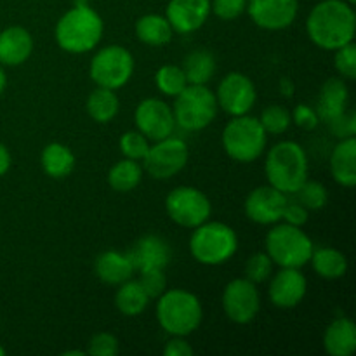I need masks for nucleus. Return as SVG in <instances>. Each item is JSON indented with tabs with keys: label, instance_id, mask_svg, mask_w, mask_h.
Masks as SVG:
<instances>
[{
	"label": "nucleus",
	"instance_id": "f257e3e1",
	"mask_svg": "<svg viewBox=\"0 0 356 356\" xmlns=\"http://www.w3.org/2000/svg\"><path fill=\"white\" fill-rule=\"evenodd\" d=\"M306 31L315 45L337 51L355 38L356 14L346 0H322L306 19Z\"/></svg>",
	"mask_w": 356,
	"mask_h": 356
},
{
	"label": "nucleus",
	"instance_id": "f03ea898",
	"mask_svg": "<svg viewBox=\"0 0 356 356\" xmlns=\"http://www.w3.org/2000/svg\"><path fill=\"white\" fill-rule=\"evenodd\" d=\"M103 37V19L90 6H73L56 24V42L72 54L89 52Z\"/></svg>",
	"mask_w": 356,
	"mask_h": 356
},
{
	"label": "nucleus",
	"instance_id": "7ed1b4c3",
	"mask_svg": "<svg viewBox=\"0 0 356 356\" xmlns=\"http://www.w3.org/2000/svg\"><path fill=\"white\" fill-rule=\"evenodd\" d=\"M264 170L271 186L285 195L296 193L308 179V156L298 143L282 141L268 152Z\"/></svg>",
	"mask_w": 356,
	"mask_h": 356
},
{
	"label": "nucleus",
	"instance_id": "20e7f679",
	"mask_svg": "<svg viewBox=\"0 0 356 356\" xmlns=\"http://www.w3.org/2000/svg\"><path fill=\"white\" fill-rule=\"evenodd\" d=\"M202 318H204V309L197 296L191 292L174 289L159 296L156 320L170 336H190L200 327Z\"/></svg>",
	"mask_w": 356,
	"mask_h": 356
},
{
	"label": "nucleus",
	"instance_id": "39448f33",
	"mask_svg": "<svg viewBox=\"0 0 356 356\" xmlns=\"http://www.w3.org/2000/svg\"><path fill=\"white\" fill-rule=\"evenodd\" d=\"M238 238L232 226L218 221H205L197 226L190 238L191 256L205 266H218L235 256Z\"/></svg>",
	"mask_w": 356,
	"mask_h": 356
},
{
	"label": "nucleus",
	"instance_id": "423d86ee",
	"mask_svg": "<svg viewBox=\"0 0 356 356\" xmlns=\"http://www.w3.org/2000/svg\"><path fill=\"white\" fill-rule=\"evenodd\" d=\"M266 131L259 118L240 115L233 117L222 131V146L229 159L235 162L249 163L263 155L266 148Z\"/></svg>",
	"mask_w": 356,
	"mask_h": 356
},
{
	"label": "nucleus",
	"instance_id": "0eeeda50",
	"mask_svg": "<svg viewBox=\"0 0 356 356\" xmlns=\"http://www.w3.org/2000/svg\"><path fill=\"white\" fill-rule=\"evenodd\" d=\"M315 250L312 238L289 222L275 226L266 235V254L282 268H302L309 263Z\"/></svg>",
	"mask_w": 356,
	"mask_h": 356
},
{
	"label": "nucleus",
	"instance_id": "6e6552de",
	"mask_svg": "<svg viewBox=\"0 0 356 356\" xmlns=\"http://www.w3.org/2000/svg\"><path fill=\"white\" fill-rule=\"evenodd\" d=\"M172 111L176 124L181 127L191 132L202 131L216 118L218 99L209 87L188 83L176 96Z\"/></svg>",
	"mask_w": 356,
	"mask_h": 356
},
{
	"label": "nucleus",
	"instance_id": "1a4fd4ad",
	"mask_svg": "<svg viewBox=\"0 0 356 356\" xmlns=\"http://www.w3.org/2000/svg\"><path fill=\"white\" fill-rule=\"evenodd\" d=\"M89 73L97 87L117 90L131 80L134 73V58L122 45H108L96 52L90 61Z\"/></svg>",
	"mask_w": 356,
	"mask_h": 356
},
{
	"label": "nucleus",
	"instance_id": "9d476101",
	"mask_svg": "<svg viewBox=\"0 0 356 356\" xmlns=\"http://www.w3.org/2000/svg\"><path fill=\"white\" fill-rule=\"evenodd\" d=\"M165 209L169 218L183 228H197L209 221L212 205L204 191L193 186H177L165 198Z\"/></svg>",
	"mask_w": 356,
	"mask_h": 356
},
{
	"label": "nucleus",
	"instance_id": "9b49d317",
	"mask_svg": "<svg viewBox=\"0 0 356 356\" xmlns=\"http://www.w3.org/2000/svg\"><path fill=\"white\" fill-rule=\"evenodd\" d=\"M190 156L186 143L179 138H169L156 141L155 146H149L148 153L143 159L145 169L155 179H170L184 169Z\"/></svg>",
	"mask_w": 356,
	"mask_h": 356
},
{
	"label": "nucleus",
	"instance_id": "f8f14e48",
	"mask_svg": "<svg viewBox=\"0 0 356 356\" xmlns=\"http://www.w3.org/2000/svg\"><path fill=\"white\" fill-rule=\"evenodd\" d=\"M261 308L259 291L247 278H236L222 292V309L232 322L245 325L257 316Z\"/></svg>",
	"mask_w": 356,
	"mask_h": 356
},
{
	"label": "nucleus",
	"instance_id": "ddd939ff",
	"mask_svg": "<svg viewBox=\"0 0 356 356\" xmlns=\"http://www.w3.org/2000/svg\"><path fill=\"white\" fill-rule=\"evenodd\" d=\"M134 118L138 131L148 141H160V139L169 138L176 127L172 108L156 97L143 99L136 108Z\"/></svg>",
	"mask_w": 356,
	"mask_h": 356
},
{
	"label": "nucleus",
	"instance_id": "4468645a",
	"mask_svg": "<svg viewBox=\"0 0 356 356\" xmlns=\"http://www.w3.org/2000/svg\"><path fill=\"white\" fill-rule=\"evenodd\" d=\"M256 87L252 80L238 72L228 73L218 87V104L232 117L247 115L256 104Z\"/></svg>",
	"mask_w": 356,
	"mask_h": 356
},
{
	"label": "nucleus",
	"instance_id": "2eb2a0df",
	"mask_svg": "<svg viewBox=\"0 0 356 356\" xmlns=\"http://www.w3.org/2000/svg\"><path fill=\"white\" fill-rule=\"evenodd\" d=\"M250 19L263 30H284L298 17V0H247Z\"/></svg>",
	"mask_w": 356,
	"mask_h": 356
},
{
	"label": "nucleus",
	"instance_id": "dca6fc26",
	"mask_svg": "<svg viewBox=\"0 0 356 356\" xmlns=\"http://www.w3.org/2000/svg\"><path fill=\"white\" fill-rule=\"evenodd\" d=\"M285 205H287L285 193L268 184L250 191L245 200V214L256 225L270 226L280 221Z\"/></svg>",
	"mask_w": 356,
	"mask_h": 356
},
{
	"label": "nucleus",
	"instance_id": "f3484780",
	"mask_svg": "<svg viewBox=\"0 0 356 356\" xmlns=\"http://www.w3.org/2000/svg\"><path fill=\"white\" fill-rule=\"evenodd\" d=\"M308 282L299 268H282L270 284V299L278 308H296L305 299Z\"/></svg>",
	"mask_w": 356,
	"mask_h": 356
},
{
	"label": "nucleus",
	"instance_id": "a211bd4d",
	"mask_svg": "<svg viewBox=\"0 0 356 356\" xmlns=\"http://www.w3.org/2000/svg\"><path fill=\"white\" fill-rule=\"evenodd\" d=\"M211 14V0H170L165 17L174 31L191 33L204 26Z\"/></svg>",
	"mask_w": 356,
	"mask_h": 356
},
{
	"label": "nucleus",
	"instance_id": "6ab92c4d",
	"mask_svg": "<svg viewBox=\"0 0 356 356\" xmlns=\"http://www.w3.org/2000/svg\"><path fill=\"white\" fill-rule=\"evenodd\" d=\"M134 270H163L170 261V249L165 240L155 235H146L136 242L127 254Z\"/></svg>",
	"mask_w": 356,
	"mask_h": 356
},
{
	"label": "nucleus",
	"instance_id": "aec40b11",
	"mask_svg": "<svg viewBox=\"0 0 356 356\" xmlns=\"http://www.w3.org/2000/svg\"><path fill=\"white\" fill-rule=\"evenodd\" d=\"M33 51V38L23 26H9L0 33V63L6 66L23 65Z\"/></svg>",
	"mask_w": 356,
	"mask_h": 356
},
{
	"label": "nucleus",
	"instance_id": "412c9836",
	"mask_svg": "<svg viewBox=\"0 0 356 356\" xmlns=\"http://www.w3.org/2000/svg\"><path fill=\"white\" fill-rule=\"evenodd\" d=\"M348 99H350V92H348L346 82L343 79H337V76L329 79L320 90L315 110L316 115H318L320 120L330 124L346 111Z\"/></svg>",
	"mask_w": 356,
	"mask_h": 356
},
{
	"label": "nucleus",
	"instance_id": "4be33fe9",
	"mask_svg": "<svg viewBox=\"0 0 356 356\" xmlns=\"http://www.w3.org/2000/svg\"><path fill=\"white\" fill-rule=\"evenodd\" d=\"M330 172L337 184L353 188L356 184V139L344 138L330 156Z\"/></svg>",
	"mask_w": 356,
	"mask_h": 356
},
{
	"label": "nucleus",
	"instance_id": "5701e85b",
	"mask_svg": "<svg viewBox=\"0 0 356 356\" xmlns=\"http://www.w3.org/2000/svg\"><path fill=\"white\" fill-rule=\"evenodd\" d=\"M323 348L330 356H351L356 351V325L350 318H337L323 334Z\"/></svg>",
	"mask_w": 356,
	"mask_h": 356
},
{
	"label": "nucleus",
	"instance_id": "b1692460",
	"mask_svg": "<svg viewBox=\"0 0 356 356\" xmlns=\"http://www.w3.org/2000/svg\"><path fill=\"white\" fill-rule=\"evenodd\" d=\"M132 273H134V266L127 254L106 250L96 259V275L104 284L120 285L131 280Z\"/></svg>",
	"mask_w": 356,
	"mask_h": 356
},
{
	"label": "nucleus",
	"instance_id": "393cba45",
	"mask_svg": "<svg viewBox=\"0 0 356 356\" xmlns=\"http://www.w3.org/2000/svg\"><path fill=\"white\" fill-rule=\"evenodd\" d=\"M40 162L44 172L54 179H63L75 169V155L68 146L61 145V143H51L45 146Z\"/></svg>",
	"mask_w": 356,
	"mask_h": 356
},
{
	"label": "nucleus",
	"instance_id": "a878e982",
	"mask_svg": "<svg viewBox=\"0 0 356 356\" xmlns=\"http://www.w3.org/2000/svg\"><path fill=\"white\" fill-rule=\"evenodd\" d=\"M172 26L167 21V17L160 16V14H146V16L139 17L136 23V35L139 40L146 45H153V47H160L172 40Z\"/></svg>",
	"mask_w": 356,
	"mask_h": 356
},
{
	"label": "nucleus",
	"instance_id": "bb28decb",
	"mask_svg": "<svg viewBox=\"0 0 356 356\" xmlns=\"http://www.w3.org/2000/svg\"><path fill=\"white\" fill-rule=\"evenodd\" d=\"M313 270L316 275L325 280H337L344 277L348 271V259L341 250L332 247H322L318 250H313L312 259Z\"/></svg>",
	"mask_w": 356,
	"mask_h": 356
},
{
	"label": "nucleus",
	"instance_id": "cd10ccee",
	"mask_svg": "<svg viewBox=\"0 0 356 356\" xmlns=\"http://www.w3.org/2000/svg\"><path fill=\"white\" fill-rule=\"evenodd\" d=\"M149 298L138 280H127L120 284L115 294V306L125 316H138L148 306Z\"/></svg>",
	"mask_w": 356,
	"mask_h": 356
},
{
	"label": "nucleus",
	"instance_id": "c85d7f7f",
	"mask_svg": "<svg viewBox=\"0 0 356 356\" xmlns=\"http://www.w3.org/2000/svg\"><path fill=\"white\" fill-rule=\"evenodd\" d=\"M87 113L90 115L92 120L97 124H106V122L113 120L120 108V101H118L115 90L106 89V87H97L96 90L90 92L87 97Z\"/></svg>",
	"mask_w": 356,
	"mask_h": 356
},
{
	"label": "nucleus",
	"instance_id": "c756f323",
	"mask_svg": "<svg viewBox=\"0 0 356 356\" xmlns=\"http://www.w3.org/2000/svg\"><path fill=\"white\" fill-rule=\"evenodd\" d=\"M183 72L186 75L188 83L205 86L214 76L216 59L207 51H195L184 58Z\"/></svg>",
	"mask_w": 356,
	"mask_h": 356
},
{
	"label": "nucleus",
	"instance_id": "7c9ffc66",
	"mask_svg": "<svg viewBox=\"0 0 356 356\" xmlns=\"http://www.w3.org/2000/svg\"><path fill=\"white\" fill-rule=\"evenodd\" d=\"M143 170L138 160L124 159L115 163L108 172V183L118 193H129L141 183Z\"/></svg>",
	"mask_w": 356,
	"mask_h": 356
},
{
	"label": "nucleus",
	"instance_id": "2f4dec72",
	"mask_svg": "<svg viewBox=\"0 0 356 356\" xmlns=\"http://www.w3.org/2000/svg\"><path fill=\"white\" fill-rule=\"evenodd\" d=\"M155 83L160 92H163L165 96L176 97L188 86V80L183 68L176 65H165L156 72Z\"/></svg>",
	"mask_w": 356,
	"mask_h": 356
},
{
	"label": "nucleus",
	"instance_id": "473e14b6",
	"mask_svg": "<svg viewBox=\"0 0 356 356\" xmlns=\"http://www.w3.org/2000/svg\"><path fill=\"white\" fill-rule=\"evenodd\" d=\"M259 122L264 131H266V134H284L291 127L292 117L287 108L280 106V104H273V106L264 108Z\"/></svg>",
	"mask_w": 356,
	"mask_h": 356
},
{
	"label": "nucleus",
	"instance_id": "72a5a7b5",
	"mask_svg": "<svg viewBox=\"0 0 356 356\" xmlns=\"http://www.w3.org/2000/svg\"><path fill=\"white\" fill-rule=\"evenodd\" d=\"M296 195L299 197V204L308 209V211H320V209L325 207L327 198H329L327 188L322 183L308 179L296 191Z\"/></svg>",
	"mask_w": 356,
	"mask_h": 356
},
{
	"label": "nucleus",
	"instance_id": "f704fd0d",
	"mask_svg": "<svg viewBox=\"0 0 356 356\" xmlns=\"http://www.w3.org/2000/svg\"><path fill=\"white\" fill-rule=\"evenodd\" d=\"M120 149L125 159L143 160L149 149L148 139L139 131H129L120 138Z\"/></svg>",
	"mask_w": 356,
	"mask_h": 356
},
{
	"label": "nucleus",
	"instance_id": "c9c22d12",
	"mask_svg": "<svg viewBox=\"0 0 356 356\" xmlns=\"http://www.w3.org/2000/svg\"><path fill=\"white\" fill-rule=\"evenodd\" d=\"M271 270H273V261H271V257L268 254H254V256L249 257V261L245 264L247 280H250L252 284H261V282H264L270 277Z\"/></svg>",
	"mask_w": 356,
	"mask_h": 356
},
{
	"label": "nucleus",
	"instance_id": "e433bc0d",
	"mask_svg": "<svg viewBox=\"0 0 356 356\" xmlns=\"http://www.w3.org/2000/svg\"><path fill=\"white\" fill-rule=\"evenodd\" d=\"M334 63H336V70L339 72V75L343 76V79H356V45L353 42L337 49Z\"/></svg>",
	"mask_w": 356,
	"mask_h": 356
},
{
	"label": "nucleus",
	"instance_id": "4c0bfd02",
	"mask_svg": "<svg viewBox=\"0 0 356 356\" xmlns=\"http://www.w3.org/2000/svg\"><path fill=\"white\" fill-rule=\"evenodd\" d=\"M139 284L145 289V292L148 294L149 299H156L159 296H162L165 292V275L163 270H146L141 271V277H139Z\"/></svg>",
	"mask_w": 356,
	"mask_h": 356
},
{
	"label": "nucleus",
	"instance_id": "58836bf2",
	"mask_svg": "<svg viewBox=\"0 0 356 356\" xmlns=\"http://www.w3.org/2000/svg\"><path fill=\"white\" fill-rule=\"evenodd\" d=\"M247 9V0H211V13L219 19L232 21L242 16Z\"/></svg>",
	"mask_w": 356,
	"mask_h": 356
},
{
	"label": "nucleus",
	"instance_id": "ea45409f",
	"mask_svg": "<svg viewBox=\"0 0 356 356\" xmlns=\"http://www.w3.org/2000/svg\"><path fill=\"white\" fill-rule=\"evenodd\" d=\"M118 353V339L113 334L99 332L89 341L87 355L92 356H115Z\"/></svg>",
	"mask_w": 356,
	"mask_h": 356
},
{
	"label": "nucleus",
	"instance_id": "a19ab883",
	"mask_svg": "<svg viewBox=\"0 0 356 356\" xmlns=\"http://www.w3.org/2000/svg\"><path fill=\"white\" fill-rule=\"evenodd\" d=\"M332 125V131L337 138H353L356 134V115L355 111H344L343 115L336 118V120L330 122Z\"/></svg>",
	"mask_w": 356,
	"mask_h": 356
},
{
	"label": "nucleus",
	"instance_id": "79ce46f5",
	"mask_svg": "<svg viewBox=\"0 0 356 356\" xmlns=\"http://www.w3.org/2000/svg\"><path fill=\"white\" fill-rule=\"evenodd\" d=\"M291 117L298 127L306 129V131H312V129H315L320 122L316 111L313 110L312 106H308V104H298L294 110V113H292Z\"/></svg>",
	"mask_w": 356,
	"mask_h": 356
},
{
	"label": "nucleus",
	"instance_id": "37998d69",
	"mask_svg": "<svg viewBox=\"0 0 356 356\" xmlns=\"http://www.w3.org/2000/svg\"><path fill=\"white\" fill-rule=\"evenodd\" d=\"M308 218H309L308 209L302 207L299 202H287L284 216H282V219H285V222H289V225H292V226L306 225Z\"/></svg>",
	"mask_w": 356,
	"mask_h": 356
},
{
	"label": "nucleus",
	"instance_id": "c03bdc74",
	"mask_svg": "<svg viewBox=\"0 0 356 356\" xmlns=\"http://www.w3.org/2000/svg\"><path fill=\"white\" fill-rule=\"evenodd\" d=\"M163 355L165 356H191L193 355V348L190 346V343L184 341V337L174 336V339H170L169 343L163 348Z\"/></svg>",
	"mask_w": 356,
	"mask_h": 356
},
{
	"label": "nucleus",
	"instance_id": "a18cd8bd",
	"mask_svg": "<svg viewBox=\"0 0 356 356\" xmlns=\"http://www.w3.org/2000/svg\"><path fill=\"white\" fill-rule=\"evenodd\" d=\"M9 167H10V153L9 149L0 143V176H3V174L7 172Z\"/></svg>",
	"mask_w": 356,
	"mask_h": 356
},
{
	"label": "nucleus",
	"instance_id": "49530a36",
	"mask_svg": "<svg viewBox=\"0 0 356 356\" xmlns=\"http://www.w3.org/2000/svg\"><path fill=\"white\" fill-rule=\"evenodd\" d=\"M280 92L287 97H291L294 94V82L291 79H287V76H284L280 80Z\"/></svg>",
	"mask_w": 356,
	"mask_h": 356
},
{
	"label": "nucleus",
	"instance_id": "de8ad7c7",
	"mask_svg": "<svg viewBox=\"0 0 356 356\" xmlns=\"http://www.w3.org/2000/svg\"><path fill=\"white\" fill-rule=\"evenodd\" d=\"M7 86V76H6V72H3L2 68H0V94L3 92V89H6Z\"/></svg>",
	"mask_w": 356,
	"mask_h": 356
},
{
	"label": "nucleus",
	"instance_id": "09e8293b",
	"mask_svg": "<svg viewBox=\"0 0 356 356\" xmlns=\"http://www.w3.org/2000/svg\"><path fill=\"white\" fill-rule=\"evenodd\" d=\"M65 356H70V355H75V356H83V355H87V351H80V350H73V351H65V353H63Z\"/></svg>",
	"mask_w": 356,
	"mask_h": 356
},
{
	"label": "nucleus",
	"instance_id": "8fccbe9b",
	"mask_svg": "<svg viewBox=\"0 0 356 356\" xmlns=\"http://www.w3.org/2000/svg\"><path fill=\"white\" fill-rule=\"evenodd\" d=\"M3 355H6V350H3V348L0 346V356H3Z\"/></svg>",
	"mask_w": 356,
	"mask_h": 356
},
{
	"label": "nucleus",
	"instance_id": "3c124183",
	"mask_svg": "<svg viewBox=\"0 0 356 356\" xmlns=\"http://www.w3.org/2000/svg\"><path fill=\"white\" fill-rule=\"evenodd\" d=\"M346 2H350V3H351V6H353V3L356 2V0H346Z\"/></svg>",
	"mask_w": 356,
	"mask_h": 356
}]
</instances>
